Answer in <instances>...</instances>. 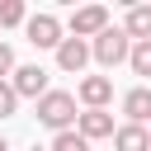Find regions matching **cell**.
<instances>
[{"mask_svg":"<svg viewBox=\"0 0 151 151\" xmlns=\"http://www.w3.org/2000/svg\"><path fill=\"white\" fill-rule=\"evenodd\" d=\"M33 113H38L42 127H52V137H57V132H71V127H76V94H71V90H47Z\"/></svg>","mask_w":151,"mask_h":151,"instance_id":"obj_1","label":"cell"},{"mask_svg":"<svg viewBox=\"0 0 151 151\" xmlns=\"http://www.w3.org/2000/svg\"><path fill=\"white\" fill-rule=\"evenodd\" d=\"M127 52H132V42H127V33L113 28V24H109L99 38H90V57H94L99 66H109V71H113L118 61H127Z\"/></svg>","mask_w":151,"mask_h":151,"instance_id":"obj_2","label":"cell"},{"mask_svg":"<svg viewBox=\"0 0 151 151\" xmlns=\"http://www.w3.org/2000/svg\"><path fill=\"white\" fill-rule=\"evenodd\" d=\"M71 38H80V42H90V38H99L104 28H109V9L104 5H80V9H71Z\"/></svg>","mask_w":151,"mask_h":151,"instance_id":"obj_3","label":"cell"},{"mask_svg":"<svg viewBox=\"0 0 151 151\" xmlns=\"http://www.w3.org/2000/svg\"><path fill=\"white\" fill-rule=\"evenodd\" d=\"M9 90H14L19 99H33V104H38L52 85H47V71L33 61V66H14V71H9Z\"/></svg>","mask_w":151,"mask_h":151,"instance_id":"obj_4","label":"cell"},{"mask_svg":"<svg viewBox=\"0 0 151 151\" xmlns=\"http://www.w3.org/2000/svg\"><path fill=\"white\" fill-rule=\"evenodd\" d=\"M24 33H28L33 47H52V52H57V42L66 38V28H61L57 14H28V19H24Z\"/></svg>","mask_w":151,"mask_h":151,"instance_id":"obj_5","label":"cell"},{"mask_svg":"<svg viewBox=\"0 0 151 151\" xmlns=\"http://www.w3.org/2000/svg\"><path fill=\"white\" fill-rule=\"evenodd\" d=\"M76 99H80L85 109H109V99H113V80H109V76H85V80L76 85Z\"/></svg>","mask_w":151,"mask_h":151,"instance_id":"obj_6","label":"cell"},{"mask_svg":"<svg viewBox=\"0 0 151 151\" xmlns=\"http://www.w3.org/2000/svg\"><path fill=\"white\" fill-rule=\"evenodd\" d=\"M76 132H80L85 142L113 137V113H109V109H85V113H76Z\"/></svg>","mask_w":151,"mask_h":151,"instance_id":"obj_7","label":"cell"},{"mask_svg":"<svg viewBox=\"0 0 151 151\" xmlns=\"http://www.w3.org/2000/svg\"><path fill=\"white\" fill-rule=\"evenodd\" d=\"M85 61H90V42H80V38H61V42H57V66H61L66 76H80Z\"/></svg>","mask_w":151,"mask_h":151,"instance_id":"obj_8","label":"cell"},{"mask_svg":"<svg viewBox=\"0 0 151 151\" xmlns=\"http://www.w3.org/2000/svg\"><path fill=\"white\" fill-rule=\"evenodd\" d=\"M123 113H127V123L146 127V123H151V85H132V90L123 94Z\"/></svg>","mask_w":151,"mask_h":151,"instance_id":"obj_9","label":"cell"},{"mask_svg":"<svg viewBox=\"0 0 151 151\" xmlns=\"http://www.w3.org/2000/svg\"><path fill=\"white\" fill-rule=\"evenodd\" d=\"M123 33L127 42H151V5H132L123 19Z\"/></svg>","mask_w":151,"mask_h":151,"instance_id":"obj_10","label":"cell"},{"mask_svg":"<svg viewBox=\"0 0 151 151\" xmlns=\"http://www.w3.org/2000/svg\"><path fill=\"white\" fill-rule=\"evenodd\" d=\"M113 151H151V137H146V127H137V123H123V127H113Z\"/></svg>","mask_w":151,"mask_h":151,"instance_id":"obj_11","label":"cell"},{"mask_svg":"<svg viewBox=\"0 0 151 151\" xmlns=\"http://www.w3.org/2000/svg\"><path fill=\"white\" fill-rule=\"evenodd\" d=\"M127 66H132V76L151 80V42H132V52H127Z\"/></svg>","mask_w":151,"mask_h":151,"instance_id":"obj_12","label":"cell"},{"mask_svg":"<svg viewBox=\"0 0 151 151\" xmlns=\"http://www.w3.org/2000/svg\"><path fill=\"white\" fill-rule=\"evenodd\" d=\"M24 19H28L24 0H0V28H14V24H24Z\"/></svg>","mask_w":151,"mask_h":151,"instance_id":"obj_13","label":"cell"},{"mask_svg":"<svg viewBox=\"0 0 151 151\" xmlns=\"http://www.w3.org/2000/svg\"><path fill=\"white\" fill-rule=\"evenodd\" d=\"M47 151H90V142H85V137H80L76 127H71V132H57Z\"/></svg>","mask_w":151,"mask_h":151,"instance_id":"obj_14","label":"cell"},{"mask_svg":"<svg viewBox=\"0 0 151 151\" xmlns=\"http://www.w3.org/2000/svg\"><path fill=\"white\" fill-rule=\"evenodd\" d=\"M19 113V94L9 90V80H0V118H14Z\"/></svg>","mask_w":151,"mask_h":151,"instance_id":"obj_15","label":"cell"},{"mask_svg":"<svg viewBox=\"0 0 151 151\" xmlns=\"http://www.w3.org/2000/svg\"><path fill=\"white\" fill-rule=\"evenodd\" d=\"M9 71H14V47L0 42V80H9Z\"/></svg>","mask_w":151,"mask_h":151,"instance_id":"obj_16","label":"cell"},{"mask_svg":"<svg viewBox=\"0 0 151 151\" xmlns=\"http://www.w3.org/2000/svg\"><path fill=\"white\" fill-rule=\"evenodd\" d=\"M0 151H9V142H5V137H0Z\"/></svg>","mask_w":151,"mask_h":151,"instance_id":"obj_17","label":"cell"},{"mask_svg":"<svg viewBox=\"0 0 151 151\" xmlns=\"http://www.w3.org/2000/svg\"><path fill=\"white\" fill-rule=\"evenodd\" d=\"M146 137H151V127H146Z\"/></svg>","mask_w":151,"mask_h":151,"instance_id":"obj_18","label":"cell"}]
</instances>
